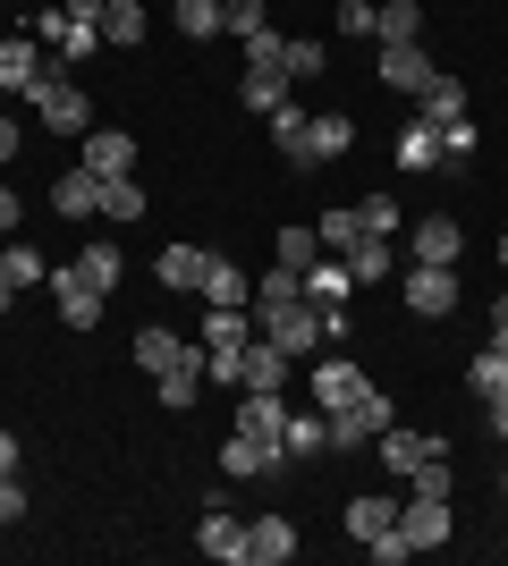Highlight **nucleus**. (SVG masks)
Wrapping results in <instances>:
<instances>
[{"label": "nucleus", "instance_id": "obj_58", "mask_svg": "<svg viewBox=\"0 0 508 566\" xmlns=\"http://www.w3.org/2000/svg\"><path fill=\"white\" fill-rule=\"evenodd\" d=\"M500 491H508V465H500Z\"/></svg>", "mask_w": 508, "mask_h": 566}, {"label": "nucleus", "instance_id": "obj_1", "mask_svg": "<svg viewBox=\"0 0 508 566\" xmlns=\"http://www.w3.org/2000/svg\"><path fill=\"white\" fill-rule=\"evenodd\" d=\"M246 347H255V313L246 305H212L204 313V380H238Z\"/></svg>", "mask_w": 508, "mask_h": 566}, {"label": "nucleus", "instance_id": "obj_57", "mask_svg": "<svg viewBox=\"0 0 508 566\" xmlns=\"http://www.w3.org/2000/svg\"><path fill=\"white\" fill-rule=\"evenodd\" d=\"M500 271H508V237H500Z\"/></svg>", "mask_w": 508, "mask_h": 566}, {"label": "nucleus", "instance_id": "obj_19", "mask_svg": "<svg viewBox=\"0 0 508 566\" xmlns=\"http://www.w3.org/2000/svg\"><path fill=\"white\" fill-rule=\"evenodd\" d=\"M373 440H382V431L364 423V406H339V415H322V449H373Z\"/></svg>", "mask_w": 508, "mask_h": 566}, {"label": "nucleus", "instance_id": "obj_23", "mask_svg": "<svg viewBox=\"0 0 508 566\" xmlns=\"http://www.w3.org/2000/svg\"><path fill=\"white\" fill-rule=\"evenodd\" d=\"M348 287H356V280H348V262H339V254H314V262H305V305H339Z\"/></svg>", "mask_w": 508, "mask_h": 566}, {"label": "nucleus", "instance_id": "obj_55", "mask_svg": "<svg viewBox=\"0 0 508 566\" xmlns=\"http://www.w3.org/2000/svg\"><path fill=\"white\" fill-rule=\"evenodd\" d=\"M491 431H500V440H508V398H491Z\"/></svg>", "mask_w": 508, "mask_h": 566}, {"label": "nucleus", "instance_id": "obj_38", "mask_svg": "<svg viewBox=\"0 0 508 566\" xmlns=\"http://www.w3.org/2000/svg\"><path fill=\"white\" fill-rule=\"evenodd\" d=\"M322 254H348V245H356V237H364V220H356V203H348V212H322Z\"/></svg>", "mask_w": 508, "mask_h": 566}, {"label": "nucleus", "instance_id": "obj_4", "mask_svg": "<svg viewBox=\"0 0 508 566\" xmlns=\"http://www.w3.org/2000/svg\"><path fill=\"white\" fill-rule=\"evenodd\" d=\"M280 423H289L280 389H246V398H238V431H246V440H255V449L271 457V473H280Z\"/></svg>", "mask_w": 508, "mask_h": 566}, {"label": "nucleus", "instance_id": "obj_24", "mask_svg": "<svg viewBox=\"0 0 508 566\" xmlns=\"http://www.w3.org/2000/svg\"><path fill=\"white\" fill-rule=\"evenodd\" d=\"M466 389H475L484 406H491V398H508V347H500V338H491V347L466 364Z\"/></svg>", "mask_w": 508, "mask_h": 566}, {"label": "nucleus", "instance_id": "obj_59", "mask_svg": "<svg viewBox=\"0 0 508 566\" xmlns=\"http://www.w3.org/2000/svg\"><path fill=\"white\" fill-rule=\"evenodd\" d=\"M500 347H508V338H500Z\"/></svg>", "mask_w": 508, "mask_h": 566}, {"label": "nucleus", "instance_id": "obj_32", "mask_svg": "<svg viewBox=\"0 0 508 566\" xmlns=\"http://www.w3.org/2000/svg\"><path fill=\"white\" fill-rule=\"evenodd\" d=\"M69 271H76L85 287H102V296H111V287H120V245H85V254H76Z\"/></svg>", "mask_w": 508, "mask_h": 566}, {"label": "nucleus", "instance_id": "obj_40", "mask_svg": "<svg viewBox=\"0 0 508 566\" xmlns=\"http://www.w3.org/2000/svg\"><path fill=\"white\" fill-rule=\"evenodd\" d=\"M280 60H289V34H280V25H255V34H246V69H280Z\"/></svg>", "mask_w": 508, "mask_h": 566}, {"label": "nucleus", "instance_id": "obj_29", "mask_svg": "<svg viewBox=\"0 0 508 566\" xmlns=\"http://www.w3.org/2000/svg\"><path fill=\"white\" fill-rule=\"evenodd\" d=\"M373 34H382V43H424V9H415V0H390V9H373Z\"/></svg>", "mask_w": 508, "mask_h": 566}, {"label": "nucleus", "instance_id": "obj_45", "mask_svg": "<svg viewBox=\"0 0 508 566\" xmlns=\"http://www.w3.org/2000/svg\"><path fill=\"white\" fill-rule=\"evenodd\" d=\"M356 220H364V237H398V203H390V195H373V203H356Z\"/></svg>", "mask_w": 508, "mask_h": 566}, {"label": "nucleus", "instance_id": "obj_34", "mask_svg": "<svg viewBox=\"0 0 508 566\" xmlns=\"http://www.w3.org/2000/svg\"><path fill=\"white\" fill-rule=\"evenodd\" d=\"M102 43H145V9H136V0H111V9H102Z\"/></svg>", "mask_w": 508, "mask_h": 566}, {"label": "nucleus", "instance_id": "obj_54", "mask_svg": "<svg viewBox=\"0 0 508 566\" xmlns=\"http://www.w3.org/2000/svg\"><path fill=\"white\" fill-rule=\"evenodd\" d=\"M491 338H508V296H491Z\"/></svg>", "mask_w": 508, "mask_h": 566}, {"label": "nucleus", "instance_id": "obj_35", "mask_svg": "<svg viewBox=\"0 0 508 566\" xmlns=\"http://www.w3.org/2000/svg\"><path fill=\"white\" fill-rule=\"evenodd\" d=\"M102 212H111V220H145L153 203H145V187H136V178H102Z\"/></svg>", "mask_w": 508, "mask_h": 566}, {"label": "nucleus", "instance_id": "obj_43", "mask_svg": "<svg viewBox=\"0 0 508 566\" xmlns=\"http://www.w3.org/2000/svg\"><path fill=\"white\" fill-rule=\"evenodd\" d=\"M255 25H271V18H263V0H220V34H238V43H246Z\"/></svg>", "mask_w": 508, "mask_h": 566}, {"label": "nucleus", "instance_id": "obj_17", "mask_svg": "<svg viewBox=\"0 0 508 566\" xmlns=\"http://www.w3.org/2000/svg\"><path fill=\"white\" fill-rule=\"evenodd\" d=\"M85 169L94 178H136V136H85Z\"/></svg>", "mask_w": 508, "mask_h": 566}, {"label": "nucleus", "instance_id": "obj_26", "mask_svg": "<svg viewBox=\"0 0 508 566\" xmlns=\"http://www.w3.org/2000/svg\"><path fill=\"white\" fill-rule=\"evenodd\" d=\"M339 262H348V280H356V287L390 280V237H356V245H348Z\"/></svg>", "mask_w": 508, "mask_h": 566}, {"label": "nucleus", "instance_id": "obj_42", "mask_svg": "<svg viewBox=\"0 0 508 566\" xmlns=\"http://www.w3.org/2000/svg\"><path fill=\"white\" fill-rule=\"evenodd\" d=\"M51 51H60V60H94V51H102V25L69 18V25H60V43H51Z\"/></svg>", "mask_w": 508, "mask_h": 566}, {"label": "nucleus", "instance_id": "obj_11", "mask_svg": "<svg viewBox=\"0 0 508 566\" xmlns=\"http://www.w3.org/2000/svg\"><path fill=\"white\" fill-rule=\"evenodd\" d=\"M195 296H204V305H246L255 313V280H246L229 254H204V287H195Z\"/></svg>", "mask_w": 508, "mask_h": 566}, {"label": "nucleus", "instance_id": "obj_2", "mask_svg": "<svg viewBox=\"0 0 508 566\" xmlns=\"http://www.w3.org/2000/svg\"><path fill=\"white\" fill-rule=\"evenodd\" d=\"M25 94H34V111H43L51 136H85V127H94V102H85V85H69L51 60H43V76H34Z\"/></svg>", "mask_w": 508, "mask_h": 566}, {"label": "nucleus", "instance_id": "obj_22", "mask_svg": "<svg viewBox=\"0 0 508 566\" xmlns=\"http://www.w3.org/2000/svg\"><path fill=\"white\" fill-rule=\"evenodd\" d=\"M398 169H440V127L433 118H407V127H398Z\"/></svg>", "mask_w": 508, "mask_h": 566}, {"label": "nucleus", "instance_id": "obj_47", "mask_svg": "<svg viewBox=\"0 0 508 566\" xmlns=\"http://www.w3.org/2000/svg\"><path fill=\"white\" fill-rule=\"evenodd\" d=\"M289 76H322V43H289V60H280Z\"/></svg>", "mask_w": 508, "mask_h": 566}, {"label": "nucleus", "instance_id": "obj_13", "mask_svg": "<svg viewBox=\"0 0 508 566\" xmlns=\"http://www.w3.org/2000/svg\"><path fill=\"white\" fill-rule=\"evenodd\" d=\"M373 449H382V465H390V473H415L424 457H440V449H449V440H440V431H398V423H390L382 440H373Z\"/></svg>", "mask_w": 508, "mask_h": 566}, {"label": "nucleus", "instance_id": "obj_20", "mask_svg": "<svg viewBox=\"0 0 508 566\" xmlns=\"http://www.w3.org/2000/svg\"><path fill=\"white\" fill-rule=\"evenodd\" d=\"M348 533H356V542H382V533H398V499H348Z\"/></svg>", "mask_w": 508, "mask_h": 566}, {"label": "nucleus", "instance_id": "obj_9", "mask_svg": "<svg viewBox=\"0 0 508 566\" xmlns=\"http://www.w3.org/2000/svg\"><path fill=\"white\" fill-rule=\"evenodd\" d=\"M297 558V524L289 516H255L246 524V566H289Z\"/></svg>", "mask_w": 508, "mask_h": 566}, {"label": "nucleus", "instance_id": "obj_8", "mask_svg": "<svg viewBox=\"0 0 508 566\" xmlns=\"http://www.w3.org/2000/svg\"><path fill=\"white\" fill-rule=\"evenodd\" d=\"M195 549L220 566H246V524L229 516V507H204V524H195Z\"/></svg>", "mask_w": 508, "mask_h": 566}, {"label": "nucleus", "instance_id": "obj_37", "mask_svg": "<svg viewBox=\"0 0 508 566\" xmlns=\"http://www.w3.org/2000/svg\"><path fill=\"white\" fill-rule=\"evenodd\" d=\"M178 34H187V43H212L220 34V0H178Z\"/></svg>", "mask_w": 508, "mask_h": 566}, {"label": "nucleus", "instance_id": "obj_49", "mask_svg": "<svg viewBox=\"0 0 508 566\" xmlns=\"http://www.w3.org/2000/svg\"><path fill=\"white\" fill-rule=\"evenodd\" d=\"M356 406H364V423H373V431H390V423H398V415H390V398H382V389H364Z\"/></svg>", "mask_w": 508, "mask_h": 566}, {"label": "nucleus", "instance_id": "obj_5", "mask_svg": "<svg viewBox=\"0 0 508 566\" xmlns=\"http://www.w3.org/2000/svg\"><path fill=\"white\" fill-rule=\"evenodd\" d=\"M398 533H407V549H440L458 533V507H449V499H407V507H398Z\"/></svg>", "mask_w": 508, "mask_h": 566}, {"label": "nucleus", "instance_id": "obj_12", "mask_svg": "<svg viewBox=\"0 0 508 566\" xmlns=\"http://www.w3.org/2000/svg\"><path fill=\"white\" fill-rule=\"evenodd\" d=\"M51 305H60L69 331H94V322H102V287H85L76 271H51Z\"/></svg>", "mask_w": 508, "mask_h": 566}, {"label": "nucleus", "instance_id": "obj_44", "mask_svg": "<svg viewBox=\"0 0 508 566\" xmlns=\"http://www.w3.org/2000/svg\"><path fill=\"white\" fill-rule=\"evenodd\" d=\"M314 254H322V237H314V229H280V262H289V271H305Z\"/></svg>", "mask_w": 508, "mask_h": 566}, {"label": "nucleus", "instance_id": "obj_51", "mask_svg": "<svg viewBox=\"0 0 508 566\" xmlns=\"http://www.w3.org/2000/svg\"><path fill=\"white\" fill-rule=\"evenodd\" d=\"M18 457H25V449H18V431H0V473H18Z\"/></svg>", "mask_w": 508, "mask_h": 566}, {"label": "nucleus", "instance_id": "obj_48", "mask_svg": "<svg viewBox=\"0 0 508 566\" xmlns=\"http://www.w3.org/2000/svg\"><path fill=\"white\" fill-rule=\"evenodd\" d=\"M364 549H373V566H398V558H415V549H407V533H382V542H364Z\"/></svg>", "mask_w": 508, "mask_h": 566}, {"label": "nucleus", "instance_id": "obj_21", "mask_svg": "<svg viewBox=\"0 0 508 566\" xmlns=\"http://www.w3.org/2000/svg\"><path fill=\"white\" fill-rule=\"evenodd\" d=\"M289 85H297L289 69H246V85H238V94H246V111H255V118H271L280 102H289Z\"/></svg>", "mask_w": 508, "mask_h": 566}, {"label": "nucleus", "instance_id": "obj_41", "mask_svg": "<svg viewBox=\"0 0 508 566\" xmlns=\"http://www.w3.org/2000/svg\"><path fill=\"white\" fill-rule=\"evenodd\" d=\"M0 280H9V287H34V280H51V271H43L34 245H9V254H0Z\"/></svg>", "mask_w": 508, "mask_h": 566}, {"label": "nucleus", "instance_id": "obj_10", "mask_svg": "<svg viewBox=\"0 0 508 566\" xmlns=\"http://www.w3.org/2000/svg\"><path fill=\"white\" fill-rule=\"evenodd\" d=\"M407 245H415V262H458V254H466V229H458L449 212H424V220L407 229Z\"/></svg>", "mask_w": 508, "mask_h": 566}, {"label": "nucleus", "instance_id": "obj_53", "mask_svg": "<svg viewBox=\"0 0 508 566\" xmlns=\"http://www.w3.org/2000/svg\"><path fill=\"white\" fill-rule=\"evenodd\" d=\"M18 144H25V136H18V118H0V161H9V153H18Z\"/></svg>", "mask_w": 508, "mask_h": 566}, {"label": "nucleus", "instance_id": "obj_3", "mask_svg": "<svg viewBox=\"0 0 508 566\" xmlns=\"http://www.w3.org/2000/svg\"><path fill=\"white\" fill-rule=\"evenodd\" d=\"M407 313H415V322L458 313V262H415V271H407Z\"/></svg>", "mask_w": 508, "mask_h": 566}, {"label": "nucleus", "instance_id": "obj_56", "mask_svg": "<svg viewBox=\"0 0 508 566\" xmlns=\"http://www.w3.org/2000/svg\"><path fill=\"white\" fill-rule=\"evenodd\" d=\"M18 296H25V287H9V280H0V313H9V305H18Z\"/></svg>", "mask_w": 508, "mask_h": 566}, {"label": "nucleus", "instance_id": "obj_25", "mask_svg": "<svg viewBox=\"0 0 508 566\" xmlns=\"http://www.w3.org/2000/svg\"><path fill=\"white\" fill-rule=\"evenodd\" d=\"M34 76H43V51H34V34H9V43H0V85H34Z\"/></svg>", "mask_w": 508, "mask_h": 566}, {"label": "nucleus", "instance_id": "obj_31", "mask_svg": "<svg viewBox=\"0 0 508 566\" xmlns=\"http://www.w3.org/2000/svg\"><path fill=\"white\" fill-rule=\"evenodd\" d=\"M153 280L162 287H204V245H169V254L153 262Z\"/></svg>", "mask_w": 508, "mask_h": 566}, {"label": "nucleus", "instance_id": "obj_14", "mask_svg": "<svg viewBox=\"0 0 508 566\" xmlns=\"http://www.w3.org/2000/svg\"><path fill=\"white\" fill-rule=\"evenodd\" d=\"M289 364L297 355H280L263 331H255V347H246V364H238V389H289Z\"/></svg>", "mask_w": 508, "mask_h": 566}, {"label": "nucleus", "instance_id": "obj_28", "mask_svg": "<svg viewBox=\"0 0 508 566\" xmlns=\"http://www.w3.org/2000/svg\"><path fill=\"white\" fill-rule=\"evenodd\" d=\"M187 338L178 331H136V364H145V373H169V364H187Z\"/></svg>", "mask_w": 508, "mask_h": 566}, {"label": "nucleus", "instance_id": "obj_52", "mask_svg": "<svg viewBox=\"0 0 508 566\" xmlns=\"http://www.w3.org/2000/svg\"><path fill=\"white\" fill-rule=\"evenodd\" d=\"M102 9H111V0H69V18H85V25H102Z\"/></svg>", "mask_w": 508, "mask_h": 566}, {"label": "nucleus", "instance_id": "obj_7", "mask_svg": "<svg viewBox=\"0 0 508 566\" xmlns=\"http://www.w3.org/2000/svg\"><path fill=\"white\" fill-rule=\"evenodd\" d=\"M433 51L424 43H382V85H398V94H424V85H433Z\"/></svg>", "mask_w": 508, "mask_h": 566}, {"label": "nucleus", "instance_id": "obj_46", "mask_svg": "<svg viewBox=\"0 0 508 566\" xmlns=\"http://www.w3.org/2000/svg\"><path fill=\"white\" fill-rule=\"evenodd\" d=\"M0 524H25V482L18 473H0Z\"/></svg>", "mask_w": 508, "mask_h": 566}, {"label": "nucleus", "instance_id": "obj_33", "mask_svg": "<svg viewBox=\"0 0 508 566\" xmlns=\"http://www.w3.org/2000/svg\"><path fill=\"white\" fill-rule=\"evenodd\" d=\"M220 473H229V482H255V473H271V457L255 449L246 431H229V449H220Z\"/></svg>", "mask_w": 508, "mask_h": 566}, {"label": "nucleus", "instance_id": "obj_15", "mask_svg": "<svg viewBox=\"0 0 508 566\" xmlns=\"http://www.w3.org/2000/svg\"><path fill=\"white\" fill-rule=\"evenodd\" d=\"M153 389H162V406L195 415V398H204V347H195L187 364H169V373H153Z\"/></svg>", "mask_w": 508, "mask_h": 566}, {"label": "nucleus", "instance_id": "obj_50", "mask_svg": "<svg viewBox=\"0 0 508 566\" xmlns=\"http://www.w3.org/2000/svg\"><path fill=\"white\" fill-rule=\"evenodd\" d=\"M18 220H25V203H18L9 187H0V237H18Z\"/></svg>", "mask_w": 508, "mask_h": 566}, {"label": "nucleus", "instance_id": "obj_39", "mask_svg": "<svg viewBox=\"0 0 508 566\" xmlns=\"http://www.w3.org/2000/svg\"><path fill=\"white\" fill-rule=\"evenodd\" d=\"M407 499H449V449H440V457H424V465L407 473Z\"/></svg>", "mask_w": 508, "mask_h": 566}, {"label": "nucleus", "instance_id": "obj_16", "mask_svg": "<svg viewBox=\"0 0 508 566\" xmlns=\"http://www.w3.org/2000/svg\"><path fill=\"white\" fill-rule=\"evenodd\" d=\"M51 212H69V220H85V212H102V178L85 161L69 169V178H60V187H51Z\"/></svg>", "mask_w": 508, "mask_h": 566}, {"label": "nucleus", "instance_id": "obj_6", "mask_svg": "<svg viewBox=\"0 0 508 566\" xmlns=\"http://www.w3.org/2000/svg\"><path fill=\"white\" fill-rule=\"evenodd\" d=\"M364 389H373V380H364L356 364H348V355H322V364H314V406H322V415H339V406H356Z\"/></svg>", "mask_w": 508, "mask_h": 566}, {"label": "nucleus", "instance_id": "obj_36", "mask_svg": "<svg viewBox=\"0 0 508 566\" xmlns=\"http://www.w3.org/2000/svg\"><path fill=\"white\" fill-rule=\"evenodd\" d=\"M475 144H484V136H475V118H449V127H440V169H466V161H475Z\"/></svg>", "mask_w": 508, "mask_h": 566}, {"label": "nucleus", "instance_id": "obj_30", "mask_svg": "<svg viewBox=\"0 0 508 566\" xmlns=\"http://www.w3.org/2000/svg\"><path fill=\"white\" fill-rule=\"evenodd\" d=\"M297 296H305V271H289V262L255 280V313H280V305H297Z\"/></svg>", "mask_w": 508, "mask_h": 566}, {"label": "nucleus", "instance_id": "obj_27", "mask_svg": "<svg viewBox=\"0 0 508 566\" xmlns=\"http://www.w3.org/2000/svg\"><path fill=\"white\" fill-rule=\"evenodd\" d=\"M297 457H322V415H297L289 406V423H280V465H297Z\"/></svg>", "mask_w": 508, "mask_h": 566}, {"label": "nucleus", "instance_id": "obj_18", "mask_svg": "<svg viewBox=\"0 0 508 566\" xmlns=\"http://www.w3.org/2000/svg\"><path fill=\"white\" fill-rule=\"evenodd\" d=\"M415 118H433V127H449V118H466V85L449 69L433 76V85H424V94H415Z\"/></svg>", "mask_w": 508, "mask_h": 566}]
</instances>
